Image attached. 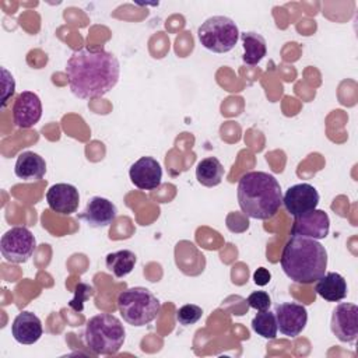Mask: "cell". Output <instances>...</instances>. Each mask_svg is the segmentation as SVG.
<instances>
[{
  "instance_id": "obj_19",
  "label": "cell",
  "mask_w": 358,
  "mask_h": 358,
  "mask_svg": "<svg viewBox=\"0 0 358 358\" xmlns=\"http://www.w3.org/2000/svg\"><path fill=\"white\" fill-rule=\"evenodd\" d=\"M239 36L243 46V55H242L243 63L248 66H256L257 63H260L267 53L266 39L260 34L253 31L242 32Z\"/></svg>"
},
{
  "instance_id": "obj_16",
  "label": "cell",
  "mask_w": 358,
  "mask_h": 358,
  "mask_svg": "<svg viewBox=\"0 0 358 358\" xmlns=\"http://www.w3.org/2000/svg\"><path fill=\"white\" fill-rule=\"evenodd\" d=\"M43 333L41 319L28 310L20 312L11 324V334L20 344L31 345L36 343Z\"/></svg>"
},
{
  "instance_id": "obj_23",
  "label": "cell",
  "mask_w": 358,
  "mask_h": 358,
  "mask_svg": "<svg viewBox=\"0 0 358 358\" xmlns=\"http://www.w3.org/2000/svg\"><path fill=\"white\" fill-rule=\"evenodd\" d=\"M203 309L194 303H186L176 310V322L182 326L194 324L201 319Z\"/></svg>"
},
{
  "instance_id": "obj_22",
  "label": "cell",
  "mask_w": 358,
  "mask_h": 358,
  "mask_svg": "<svg viewBox=\"0 0 358 358\" xmlns=\"http://www.w3.org/2000/svg\"><path fill=\"white\" fill-rule=\"evenodd\" d=\"M252 329L255 333H257L260 337L273 340L277 337V322L274 312L270 310H262L252 319Z\"/></svg>"
},
{
  "instance_id": "obj_21",
  "label": "cell",
  "mask_w": 358,
  "mask_h": 358,
  "mask_svg": "<svg viewBox=\"0 0 358 358\" xmlns=\"http://www.w3.org/2000/svg\"><path fill=\"white\" fill-rule=\"evenodd\" d=\"M137 257L136 255L129 250V249H123V250H117L113 253H108L106 259H105V264L106 268L116 277V278H123L127 274H130L136 266Z\"/></svg>"
},
{
  "instance_id": "obj_6",
  "label": "cell",
  "mask_w": 358,
  "mask_h": 358,
  "mask_svg": "<svg viewBox=\"0 0 358 358\" xmlns=\"http://www.w3.org/2000/svg\"><path fill=\"white\" fill-rule=\"evenodd\" d=\"M239 29L235 21L225 15L207 18L197 29L200 43L213 53H227L234 49L239 39Z\"/></svg>"
},
{
  "instance_id": "obj_2",
  "label": "cell",
  "mask_w": 358,
  "mask_h": 358,
  "mask_svg": "<svg viewBox=\"0 0 358 358\" xmlns=\"http://www.w3.org/2000/svg\"><path fill=\"white\" fill-rule=\"evenodd\" d=\"M280 264L294 282L312 284L326 273L327 252L316 239L291 235L282 249Z\"/></svg>"
},
{
  "instance_id": "obj_4",
  "label": "cell",
  "mask_w": 358,
  "mask_h": 358,
  "mask_svg": "<svg viewBox=\"0 0 358 358\" xmlns=\"http://www.w3.org/2000/svg\"><path fill=\"white\" fill-rule=\"evenodd\" d=\"M126 338L122 322L110 313H99L85 324L84 343L95 355L116 354Z\"/></svg>"
},
{
  "instance_id": "obj_24",
  "label": "cell",
  "mask_w": 358,
  "mask_h": 358,
  "mask_svg": "<svg viewBox=\"0 0 358 358\" xmlns=\"http://www.w3.org/2000/svg\"><path fill=\"white\" fill-rule=\"evenodd\" d=\"M94 295V288L90 284L85 282H78L76 289H74V296L73 299L69 302V306L76 310V312H81L84 309V302Z\"/></svg>"
},
{
  "instance_id": "obj_14",
  "label": "cell",
  "mask_w": 358,
  "mask_h": 358,
  "mask_svg": "<svg viewBox=\"0 0 358 358\" xmlns=\"http://www.w3.org/2000/svg\"><path fill=\"white\" fill-rule=\"evenodd\" d=\"M117 215L116 206L101 196H94L88 200L85 208L77 215L92 228H103L110 225Z\"/></svg>"
},
{
  "instance_id": "obj_10",
  "label": "cell",
  "mask_w": 358,
  "mask_h": 358,
  "mask_svg": "<svg viewBox=\"0 0 358 358\" xmlns=\"http://www.w3.org/2000/svg\"><path fill=\"white\" fill-rule=\"evenodd\" d=\"M330 329L341 343H354L358 336V306L348 302L338 303L333 309Z\"/></svg>"
},
{
  "instance_id": "obj_15",
  "label": "cell",
  "mask_w": 358,
  "mask_h": 358,
  "mask_svg": "<svg viewBox=\"0 0 358 358\" xmlns=\"http://www.w3.org/2000/svg\"><path fill=\"white\" fill-rule=\"evenodd\" d=\"M46 201L50 210L60 215H70L77 211L80 194L70 183H55L46 192Z\"/></svg>"
},
{
  "instance_id": "obj_5",
  "label": "cell",
  "mask_w": 358,
  "mask_h": 358,
  "mask_svg": "<svg viewBox=\"0 0 358 358\" xmlns=\"http://www.w3.org/2000/svg\"><path fill=\"white\" fill-rule=\"evenodd\" d=\"M116 302L123 320L136 327L151 323L161 312L159 299L144 287H131L122 291Z\"/></svg>"
},
{
  "instance_id": "obj_20",
  "label": "cell",
  "mask_w": 358,
  "mask_h": 358,
  "mask_svg": "<svg viewBox=\"0 0 358 358\" xmlns=\"http://www.w3.org/2000/svg\"><path fill=\"white\" fill-rule=\"evenodd\" d=\"M224 176V166L215 157L203 158L196 166V179L206 187L218 186Z\"/></svg>"
},
{
  "instance_id": "obj_8",
  "label": "cell",
  "mask_w": 358,
  "mask_h": 358,
  "mask_svg": "<svg viewBox=\"0 0 358 358\" xmlns=\"http://www.w3.org/2000/svg\"><path fill=\"white\" fill-rule=\"evenodd\" d=\"M319 193L312 185L296 183L287 189L282 196V204L287 213L296 218L315 210L319 204Z\"/></svg>"
},
{
  "instance_id": "obj_7",
  "label": "cell",
  "mask_w": 358,
  "mask_h": 358,
  "mask_svg": "<svg viewBox=\"0 0 358 358\" xmlns=\"http://www.w3.org/2000/svg\"><path fill=\"white\" fill-rule=\"evenodd\" d=\"M35 248L36 239L27 227H13L0 239V252L10 263H25Z\"/></svg>"
},
{
  "instance_id": "obj_17",
  "label": "cell",
  "mask_w": 358,
  "mask_h": 358,
  "mask_svg": "<svg viewBox=\"0 0 358 358\" xmlns=\"http://www.w3.org/2000/svg\"><path fill=\"white\" fill-rule=\"evenodd\" d=\"M14 173L18 179L27 182L41 180L46 173V162L39 154L34 151H24L17 157Z\"/></svg>"
},
{
  "instance_id": "obj_13",
  "label": "cell",
  "mask_w": 358,
  "mask_h": 358,
  "mask_svg": "<svg viewBox=\"0 0 358 358\" xmlns=\"http://www.w3.org/2000/svg\"><path fill=\"white\" fill-rule=\"evenodd\" d=\"M330 231V218L323 210H312L294 220L291 235L306 236L312 239H324Z\"/></svg>"
},
{
  "instance_id": "obj_3",
  "label": "cell",
  "mask_w": 358,
  "mask_h": 358,
  "mask_svg": "<svg viewBox=\"0 0 358 358\" xmlns=\"http://www.w3.org/2000/svg\"><path fill=\"white\" fill-rule=\"evenodd\" d=\"M236 190L242 213L255 220L273 218L282 204L278 180L263 171H250L242 175Z\"/></svg>"
},
{
  "instance_id": "obj_1",
  "label": "cell",
  "mask_w": 358,
  "mask_h": 358,
  "mask_svg": "<svg viewBox=\"0 0 358 358\" xmlns=\"http://www.w3.org/2000/svg\"><path fill=\"white\" fill-rule=\"evenodd\" d=\"M66 76L74 96L80 99L99 98L117 84L120 64L117 57L103 48H83L69 57Z\"/></svg>"
},
{
  "instance_id": "obj_27",
  "label": "cell",
  "mask_w": 358,
  "mask_h": 358,
  "mask_svg": "<svg viewBox=\"0 0 358 358\" xmlns=\"http://www.w3.org/2000/svg\"><path fill=\"white\" fill-rule=\"evenodd\" d=\"M270 280H271V273H270L267 268H264V267H259V268L253 273V281H255V284L259 285V287L267 285V284L270 282Z\"/></svg>"
},
{
  "instance_id": "obj_26",
  "label": "cell",
  "mask_w": 358,
  "mask_h": 358,
  "mask_svg": "<svg viewBox=\"0 0 358 358\" xmlns=\"http://www.w3.org/2000/svg\"><path fill=\"white\" fill-rule=\"evenodd\" d=\"M3 73V87H4V92H3V98H1V108H4L7 105L8 98L14 94L15 90V83L13 76L8 73V70L6 67L1 69Z\"/></svg>"
},
{
  "instance_id": "obj_18",
  "label": "cell",
  "mask_w": 358,
  "mask_h": 358,
  "mask_svg": "<svg viewBox=\"0 0 358 358\" xmlns=\"http://www.w3.org/2000/svg\"><path fill=\"white\" fill-rule=\"evenodd\" d=\"M315 291L329 302H338L347 296V281L338 273H324V275L317 280Z\"/></svg>"
},
{
  "instance_id": "obj_9",
  "label": "cell",
  "mask_w": 358,
  "mask_h": 358,
  "mask_svg": "<svg viewBox=\"0 0 358 358\" xmlns=\"http://www.w3.org/2000/svg\"><path fill=\"white\" fill-rule=\"evenodd\" d=\"M277 329L287 337H296L308 323V310L296 302H282L274 309Z\"/></svg>"
},
{
  "instance_id": "obj_11",
  "label": "cell",
  "mask_w": 358,
  "mask_h": 358,
  "mask_svg": "<svg viewBox=\"0 0 358 358\" xmlns=\"http://www.w3.org/2000/svg\"><path fill=\"white\" fill-rule=\"evenodd\" d=\"M42 117V102L32 91L20 92L13 102V122L18 129H31Z\"/></svg>"
},
{
  "instance_id": "obj_12",
  "label": "cell",
  "mask_w": 358,
  "mask_h": 358,
  "mask_svg": "<svg viewBox=\"0 0 358 358\" xmlns=\"http://www.w3.org/2000/svg\"><path fill=\"white\" fill-rule=\"evenodd\" d=\"M129 178L137 189L154 190L162 182L161 164L152 157H141L130 166Z\"/></svg>"
},
{
  "instance_id": "obj_25",
  "label": "cell",
  "mask_w": 358,
  "mask_h": 358,
  "mask_svg": "<svg viewBox=\"0 0 358 358\" xmlns=\"http://www.w3.org/2000/svg\"><path fill=\"white\" fill-rule=\"evenodd\" d=\"M248 305L253 309H256L257 312L262 310H268L270 305H271V298L266 291H253L249 296H248Z\"/></svg>"
}]
</instances>
